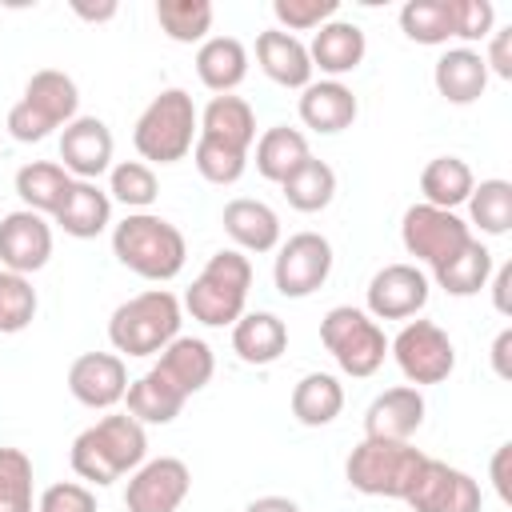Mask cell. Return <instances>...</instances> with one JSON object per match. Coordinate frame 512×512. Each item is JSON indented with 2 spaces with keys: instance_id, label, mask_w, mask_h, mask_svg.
<instances>
[{
  "instance_id": "cell-47",
  "label": "cell",
  "mask_w": 512,
  "mask_h": 512,
  "mask_svg": "<svg viewBox=\"0 0 512 512\" xmlns=\"http://www.w3.org/2000/svg\"><path fill=\"white\" fill-rule=\"evenodd\" d=\"M508 456H512V444H500L496 456H492V480H496V492H500L504 504L512 500V488H508Z\"/></svg>"
},
{
  "instance_id": "cell-49",
  "label": "cell",
  "mask_w": 512,
  "mask_h": 512,
  "mask_svg": "<svg viewBox=\"0 0 512 512\" xmlns=\"http://www.w3.org/2000/svg\"><path fill=\"white\" fill-rule=\"evenodd\" d=\"M72 12H76L80 20L100 24V20H112V16H116V0H104V4H84V0H76V4H72Z\"/></svg>"
},
{
  "instance_id": "cell-6",
  "label": "cell",
  "mask_w": 512,
  "mask_h": 512,
  "mask_svg": "<svg viewBox=\"0 0 512 512\" xmlns=\"http://www.w3.org/2000/svg\"><path fill=\"white\" fill-rule=\"evenodd\" d=\"M428 456L420 448H412L408 440H360L348 460H344V476L356 492L364 496H388V500H404L420 464Z\"/></svg>"
},
{
  "instance_id": "cell-19",
  "label": "cell",
  "mask_w": 512,
  "mask_h": 512,
  "mask_svg": "<svg viewBox=\"0 0 512 512\" xmlns=\"http://www.w3.org/2000/svg\"><path fill=\"white\" fill-rule=\"evenodd\" d=\"M364 52H368V40H364L360 24H352V20H328L324 28H316V36L308 44L312 72L320 68L328 80H336L344 72H356Z\"/></svg>"
},
{
  "instance_id": "cell-41",
  "label": "cell",
  "mask_w": 512,
  "mask_h": 512,
  "mask_svg": "<svg viewBox=\"0 0 512 512\" xmlns=\"http://www.w3.org/2000/svg\"><path fill=\"white\" fill-rule=\"evenodd\" d=\"M32 460L20 448H0V512H32Z\"/></svg>"
},
{
  "instance_id": "cell-48",
  "label": "cell",
  "mask_w": 512,
  "mask_h": 512,
  "mask_svg": "<svg viewBox=\"0 0 512 512\" xmlns=\"http://www.w3.org/2000/svg\"><path fill=\"white\" fill-rule=\"evenodd\" d=\"M508 284H512V264H500L496 268V280H492V304H496V312H512V304H508Z\"/></svg>"
},
{
  "instance_id": "cell-11",
  "label": "cell",
  "mask_w": 512,
  "mask_h": 512,
  "mask_svg": "<svg viewBox=\"0 0 512 512\" xmlns=\"http://www.w3.org/2000/svg\"><path fill=\"white\" fill-rule=\"evenodd\" d=\"M404 504L412 512H480L484 496H480V484L468 472H460V468L428 456L420 464V472H416Z\"/></svg>"
},
{
  "instance_id": "cell-28",
  "label": "cell",
  "mask_w": 512,
  "mask_h": 512,
  "mask_svg": "<svg viewBox=\"0 0 512 512\" xmlns=\"http://www.w3.org/2000/svg\"><path fill=\"white\" fill-rule=\"evenodd\" d=\"M124 400H128V416H132V420H140V424H172V420L180 416V408H184L188 396H184L164 372L148 368L144 376L128 380Z\"/></svg>"
},
{
  "instance_id": "cell-50",
  "label": "cell",
  "mask_w": 512,
  "mask_h": 512,
  "mask_svg": "<svg viewBox=\"0 0 512 512\" xmlns=\"http://www.w3.org/2000/svg\"><path fill=\"white\" fill-rule=\"evenodd\" d=\"M508 348H512V328H504L500 336H496V344H492V368H496V376H512V368H508Z\"/></svg>"
},
{
  "instance_id": "cell-7",
  "label": "cell",
  "mask_w": 512,
  "mask_h": 512,
  "mask_svg": "<svg viewBox=\"0 0 512 512\" xmlns=\"http://www.w3.org/2000/svg\"><path fill=\"white\" fill-rule=\"evenodd\" d=\"M320 340L324 348L332 352V360L340 364V372L364 380L372 376L384 356H388V336L384 328L364 312V308H352V304H336L324 312L320 320Z\"/></svg>"
},
{
  "instance_id": "cell-29",
  "label": "cell",
  "mask_w": 512,
  "mask_h": 512,
  "mask_svg": "<svg viewBox=\"0 0 512 512\" xmlns=\"http://www.w3.org/2000/svg\"><path fill=\"white\" fill-rule=\"evenodd\" d=\"M200 136L248 152L252 140H256V112H252V104L244 96H232V92L228 96H212L208 108L200 112Z\"/></svg>"
},
{
  "instance_id": "cell-16",
  "label": "cell",
  "mask_w": 512,
  "mask_h": 512,
  "mask_svg": "<svg viewBox=\"0 0 512 512\" xmlns=\"http://www.w3.org/2000/svg\"><path fill=\"white\" fill-rule=\"evenodd\" d=\"M60 160L72 180H96L112 168V132L96 116H76L60 132Z\"/></svg>"
},
{
  "instance_id": "cell-30",
  "label": "cell",
  "mask_w": 512,
  "mask_h": 512,
  "mask_svg": "<svg viewBox=\"0 0 512 512\" xmlns=\"http://www.w3.org/2000/svg\"><path fill=\"white\" fill-rule=\"evenodd\" d=\"M68 188H72V176L56 160H32L16 172V196L24 200L28 212H40V216H56Z\"/></svg>"
},
{
  "instance_id": "cell-31",
  "label": "cell",
  "mask_w": 512,
  "mask_h": 512,
  "mask_svg": "<svg viewBox=\"0 0 512 512\" xmlns=\"http://www.w3.org/2000/svg\"><path fill=\"white\" fill-rule=\"evenodd\" d=\"M308 156H312L308 136L300 128H288V124H276L256 140V172L272 184H284Z\"/></svg>"
},
{
  "instance_id": "cell-27",
  "label": "cell",
  "mask_w": 512,
  "mask_h": 512,
  "mask_svg": "<svg viewBox=\"0 0 512 512\" xmlns=\"http://www.w3.org/2000/svg\"><path fill=\"white\" fill-rule=\"evenodd\" d=\"M152 368L164 372L184 396H192V392H200V388L212 380L216 356H212V348H208L200 336H176V340L160 352V360H156Z\"/></svg>"
},
{
  "instance_id": "cell-9",
  "label": "cell",
  "mask_w": 512,
  "mask_h": 512,
  "mask_svg": "<svg viewBox=\"0 0 512 512\" xmlns=\"http://www.w3.org/2000/svg\"><path fill=\"white\" fill-rule=\"evenodd\" d=\"M388 352L396 356V368L408 384H440L456 368V348L448 332L432 320H408L388 344Z\"/></svg>"
},
{
  "instance_id": "cell-26",
  "label": "cell",
  "mask_w": 512,
  "mask_h": 512,
  "mask_svg": "<svg viewBox=\"0 0 512 512\" xmlns=\"http://www.w3.org/2000/svg\"><path fill=\"white\" fill-rule=\"evenodd\" d=\"M196 76L216 96H228L248 76V48L236 36H208L196 52Z\"/></svg>"
},
{
  "instance_id": "cell-34",
  "label": "cell",
  "mask_w": 512,
  "mask_h": 512,
  "mask_svg": "<svg viewBox=\"0 0 512 512\" xmlns=\"http://www.w3.org/2000/svg\"><path fill=\"white\" fill-rule=\"evenodd\" d=\"M488 276H492V252L476 236L444 268H436V284L448 296H476L480 288H488Z\"/></svg>"
},
{
  "instance_id": "cell-43",
  "label": "cell",
  "mask_w": 512,
  "mask_h": 512,
  "mask_svg": "<svg viewBox=\"0 0 512 512\" xmlns=\"http://www.w3.org/2000/svg\"><path fill=\"white\" fill-rule=\"evenodd\" d=\"M336 0H272V16L280 20V32H316L328 20H336Z\"/></svg>"
},
{
  "instance_id": "cell-38",
  "label": "cell",
  "mask_w": 512,
  "mask_h": 512,
  "mask_svg": "<svg viewBox=\"0 0 512 512\" xmlns=\"http://www.w3.org/2000/svg\"><path fill=\"white\" fill-rule=\"evenodd\" d=\"M468 216L484 236H504L512 228V184L480 180L468 196Z\"/></svg>"
},
{
  "instance_id": "cell-32",
  "label": "cell",
  "mask_w": 512,
  "mask_h": 512,
  "mask_svg": "<svg viewBox=\"0 0 512 512\" xmlns=\"http://www.w3.org/2000/svg\"><path fill=\"white\" fill-rule=\"evenodd\" d=\"M344 408V388L336 376L328 372H308L296 380L292 388V416L304 424V428H324L340 416Z\"/></svg>"
},
{
  "instance_id": "cell-46",
  "label": "cell",
  "mask_w": 512,
  "mask_h": 512,
  "mask_svg": "<svg viewBox=\"0 0 512 512\" xmlns=\"http://www.w3.org/2000/svg\"><path fill=\"white\" fill-rule=\"evenodd\" d=\"M488 76L496 72L500 80H512V28H500L488 36V56H484Z\"/></svg>"
},
{
  "instance_id": "cell-51",
  "label": "cell",
  "mask_w": 512,
  "mask_h": 512,
  "mask_svg": "<svg viewBox=\"0 0 512 512\" xmlns=\"http://www.w3.org/2000/svg\"><path fill=\"white\" fill-rule=\"evenodd\" d=\"M244 512H300V504L288 500V496H260V500H252Z\"/></svg>"
},
{
  "instance_id": "cell-2",
  "label": "cell",
  "mask_w": 512,
  "mask_h": 512,
  "mask_svg": "<svg viewBox=\"0 0 512 512\" xmlns=\"http://www.w3.org/2000/svg\"><path fill=\"white\" fill-rule=\"evenodd\" d=\"M112 252L128 272L164 284V280L180 276L188 244L172 220H164L156 212H128L112 228Z\"/></svg>"
},
{
  "instance_id": "cell-35",
  "label": "cell",
  "mask_w": 512,
  "mask_h": 512,
  "mask_svg": "<svg viewBox=\"0 0 512 512\" xmlns=\"http://www.w3.org/2000/svg\"><path fill=\"white\" fill-rule=\"evenodd\" d=\"M400 32L412 44H448L456 36L452 0H408L400 8Z\"/></svg>"
},
{
  "instance_id": "cell-5",
  "label": "cell",
  "mask_w": 512,
  "mask_h": 512,
  "mask_svg": "<svg viewBox=\"0 0 512 512\" xmlns=\"http://www.w3.org/2000/svg\"><path fill=\"white\" fill-rule=\"evenodd\" d=\"M180 336V300L168 288H148L124 300L108 320V340L124 356H156Z\"/></svg>"
},
{
  "instance_id": "cell-15",
  "label": "cell",
  "mask_w": 512,
  "mask_h": 512,
  "mask_svg": "<svg viewBox=\"0 0 512 512\" xmlns=\"http://www.w3.org/2000/svg\"><path fill=\"white\" fill-rule=\"evenodd\" d=\"M68 392L84 408H116L128 392V368L116 352H84L68 368Z\"/></svg>"
},
{
  "instance_id": "cell-4",
  "label": "cell",
  "mask_w": 512,
  "mask_h": 512,
  "mask_svg": "<svg viewBox=\"0 0 512 512\" xmlns=\"http://www.w3.org/2000/svg\"><path fill=\"white\" fill-rule=\"evenodd\" d=\"M200 136V112L184 88H164L152 96V104L140 112L132 128V144L152 164H176L192 152Z\"/></svg>"
},
{
  "instance_id": "cell-14",
  "label": "cell",
  "mask_w": 512,
  "mask_h": 512,
  "mask_svg": "<svg viewBox=\"0 0 512 512\" xmlns=\"http://www.w3.org/2000/svg\"><path fill=\"white\" fill-rule=\"evenodd\" d=\"M52 256V228L40 212H8L0 220V264L4 272H16V276H28V272H40Z\"/></svg>"
},
{
  "instance_id": "cell-44",
  "label": "cell",
  "mask_w": 512,
  "mask_h": 512,
  "mask_svg": "<svg viewBox=\"0 0 512 512\" xmlns=\"http://www.w3.org/2000/svg\"><path fill=\"white\" fill-rule=\"evenodd\" d=\"M452 20H456V36L460 40H488L492 24H496V8L488 0H452Z\"/></svg>"
},
{
  "instance_id": "cell-21",
  "label": "cell",
  "mask_w": 512,
  "mask_h": 512,
  "mask_svg": "<svg viewBox=\"0 0 512 512\" xmlns=\"http://www.w3.org/2000/svg\"><path fill=\"white\" fill-rule=\"evenodd\" d=\"M220 224L232 236L236 252H272L280 244V216L264 200H252V196L228 200Z\"/></svg>"
},
{
  "instance_id": "cell-25",
  "label": "cell",
  "mask_w": 512,
  "mask_h": 512,
  "mask_svg": "<svg viewBox=\"0 0 512 512\" xmlns=\"http://www.w3.org/2000/svg\"><path fill=\"white\" fill-rule=\"evenodd\" d=\"M288 348V328L276 312H244L236 324H232V352L244 360V364H276Z\"/></svg>"
},
{
  "instance_id": "cell-22",
  "label": "cell",
  "mask_w": 512,
  "mask_h": 512,
  "mask_svg": "<svg viewBox=\"0 0 512 512\" xmlns=\"http://www.w3.org/2000/svg\"><path fill=\"white\" fill-rule=\"evenodd\" d=\"M432 84L448 104H476L488 88V68H484V52L476 48H448L436 68H432Z\"/></svg>"
},
{
  "instance_id": "cell-45",
  "label": "cell",
  "mask_w": 512,
  "mask_h": 512,
  "mask_svg": "<svg viewBox=\"0 0 512 512\" xmlns=\"http://www.w3.org/2000/svg\"><path fill=\"white\" fill-rule=\"evenodd\" d=\"M36 512H96V496L88 484L60 480V484L44 488V496L36 500Z\"/></svg>"
},
{
  "instance_id": "cell-42",
  "label": "cell",
  "mask_w": 512,
  "mask_h": 512,
  "mask_svg": "<svg viewBox=\"0 0 512 512\" xmlns=\"http://www.w3.org/2000/svg\"><path fill=\"white\" fill-rule=\"evenodd\" d=\"M32 316H36V288L28 284V276L0 272V336L24 332Z\"/></svg>"
},
{
  "instance_id": "cell-37",
  "label": "cell",
  "mask_w": 512,
  "mask_h": 512,
  "mask_svg": "<svg viewBox=\"0 0 512 512\" xmlns=\"http://www.w3.org/2000/svg\"><path fill=\"white\" fill-rule=\"evenodd\" d=\"M212 4L208 0H156V20L164 28L168 40L176 44H204L208 28H212Z\"/></svg>"
},
{
  "instance_id": "cell-36",
  "label": "cell",
  "mask_w": 512,
  "mask_h": 512,
  "mask_svg": "<svg viewBox=\"0 0 512 512\" xmlns=\"http://www.w3.org/2000/svg\"><path fill=\"white\" fill-rule=\"evenodd\" d=\"M280 188H284V200H288L296 212H320V208H328L332 196H336V172H332L324 160L308 156Z\"/></svg>"
},
{
  "instance_id": "cell-10",
  "label": "cell",
  "mask_w": 512,
  "mask_h": 512,
  "mask_svg": "<svg viewBox=\"0 0 512 512\" xmlns=\"http://www.w3.org/2000/svg\"><path fill=\"white\" fill-rule=\"evenodd\" d=\"M332 272V244L320 232H296L280 244L276 264H272V280L276 292L288 300H304L316 288H324Z\"/></svg>"
},
{
  "instance_id": "cell-20",
  "label": "cell",
  "mask_w": 512,
  "mask_h": 512,
  "mask_svg": "<svg viewBox=\"0 0 512 512\" xmlns=\"http://www.w3.org/2000/svg\"><path fill=\"white\" fill-rule=\"evenodd\" d=\"M356 112H360V104H356L352 88L340 80H312L300 96V120H304V128H312L320 136H336V132L352 128Z\"/></svg>"
},
{
  "instance_id": "cell-12",
  "label": "cell",
  "mask_w": 512,
  "mask_h": 512,
  "mask_svg": "<svg viewBox=\"0 0 512 512\" xmlns=\"http://www.w3.org/2000/svg\"><path fill=\"white\" fill-rule=\"evenodd\" d=\"M188 488H192L188 464L176 456H156L132 472L128 488H124V508L128 512H176L184 504Z\"/></svg>"
},
{
  "instance_id": "cell-39",
  "label": "cell",
  "mask_w": 512,
  "mask_h": 512,
  "mask_svg": "<svg viewBox=\"0 0 512 512\" xmlns=\"http://www.w3.org/2000/svg\"><path fill=\"white\" fill-rule=\"evenodd\" d=\"M108 196L120 200L124 208L132 212H148V204L160 196V184H156V172L144 164V160H124V164H112V176H108Z\"/></svg>"
},
{
  "instance_id": "cell-1",
  "label": "cell",
  "mask_w": 512,
  "mask_h": 512,
  "mask_svg": "<svg viewBox=\"0 0 512 512\" xmlns=\"http://www.w3.org/2000/svg\"><path fill=\"white\" fill-rule=\"evenodd\" d=\"M148 456V436H144V424L132 420L128 412H108L100 416L92 428H84L76 440H72V472L96 488L120 480L124 472H136Z\"/></svg>"
},
{
  "instance_id": "cell-18",
  "label": "cell",
  "mask_w": 512,
  "mask_h": 512,
  "mask_svg": "<svg viewBox=\"0 0 512 512\" xmlns=\"http://www.w3.org/2000/svg\"><path fill=\"white\" fill-rule=\"evenodd\" d=\"M256 64L260 72L280 84V88H308L312 84V60H308V44L296 40L292 32H280V28H268L256 36Z\"/></svg>"
},
{
  "instance_id": "cell-3",
  "label": "cell",
  "mask_w": 512,
  "mask_h": 512,
  "mask_svg": "<svg viewBox=\"0 0 512 512\" xmlns=\"http://www.w3.org/2000/svg\"><path fill=\"white\" fill-rule=\"evenodd\" d=\"M248 288H252L248 256L236 248H220L208 256V264L200 268V276L184 292V308L192 312V320H200L208 328H224V324H236L244 316Z\"/></svg>"
},
{
  "instance_id": "cell-13",
  "label": "cell",
  "mask_w": 512,
  "mask_h": 512,
  "mask_svg": "<svg viewBox=\"0 0 512 512\" xmlns=\"http://www.w3.org/2000/svg\"><path fill=\"white\" fill-rule=\"evenodd\" d=\"M428 304V276L416 264H384L368 280L372 320H408Z\"/></svg>"
},
{
  "instance_id": "cell-40",
  "label": "cell",
  "mask_w": 512,
  "mask_h": 512,
  "mask_svg": "<svg viewBox=\"0 0 512 512\" xmlns=\"http://www.w3.org/2000/svg\"><path fill=\"white\" fill-rule=\"evenodd\" d=\"M192 164H196V172L208 180V184H236L240 176H244V168H248V152H240V148H228V144H220V140H208V136H196V144H192Z\"/></svg>"
},
{
  "instance_id": "cell-8",
  "label": "cell",
  "mask_w": 512,
  "mask_h": 512,
  "mask_svg": "<svg viewBox=\"0 0 512 512\" xmlns=\"http://www.w3.org/2000/svg\"><path fill=\"white\" fill-rule=\"evenodd\" d=\"M400 240L408 248V256H416L420 264H428L432 272L444 268L468 240H472V228L448 212V208H432V204H412L404 212V224H400Z\"/></svg>"
},
{
  "instance_id": "cell-24",
  "label": "cell",
  "mask_w": 512,
  "mask_h": 512,
  "mask_svg": "<svg viewBox=\"0 0 512 512\" xmlns=\"http://www.w3.org/2000/svg\"><path fill=\"white\" fill-rule=\"evenodd\" d=\"M68 236L76 240H92L112 224V196L96 184V180H72L60 212L52 216Z\"/></svg>"
},
{
  "instance_id": "cell-17",
  "label": "cell",
  "mask_w": 512,
  "mask_h": 512,
  "mask_svg": "<svg viewBox=\"0 0 512 512\" xmlns=\"http://www.w3.org/2000/svg\"><path fill=\"white\" fill-rule=\"evenodd\" d=\"M420 424H424V396L412 384L380 392L364 412L368 440H412Z\"/></svg>"
},
{
  "instance_id": "cell-23",
  "label": "cell",
  "mask_w": 512,
  "mask_h": 512,
  "mask_svg": "<svg viewBox=\"0 0 512 512\" xmlns=\"http://www.w3.org/2000/svg\"><path fill=\"white\" fill-rule=\"evenodd\" d=\"M20 100H24L48 128L72 124V120H76V108H80L76 80H72L68 72H60V68H40V72H32Z\"/></svg>"
},
{
  "instance_id": "cell-33",
  "label": "cell",
  "mask_w": 512,
  "mask_h": 512,
  "mask_svg": "<svg viewBox=\"0 0 512 512\" xmlns=\"http://www.w3.org/2000/svg\"><path fill=\"white\" fill-rule=\"evenodd\" d=\"M472 188H476V176L460 156H436L420 172V192H424V204H432V208L452 212L456 204H468Z\"/></svg>"
}]
</instances>
